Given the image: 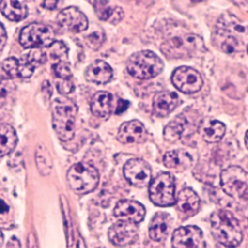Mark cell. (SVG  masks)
I'll return each instance as SVG.
<instances>
[{"mask_svg":"<svg viewBox=\"0 0 248 248\" xmlns=\"http://www.w3.org/2000/svg\"><path fill=\"white\" fill-rule=\"evenodd\" d=\"M212 234L215 239L229 248L237 247L243 239V233L237 219L228 210H219L210 217Z\"/></svg>","mask_w":248,"mask_h":248,"instance_id":"1","label":"cell"},{"mask_svg":"<svg viewBox=\"0 0 248 248\" xmlns=\"http://www.w3.org/2000/svg\"><path fill=\"white\" fill-rule=\"evenodd\" d=\"M57 89L59 93L62 95H67L74 90V84L71 79H62L61 82L57 83Z\"/></svg>","mask_w":248,"mask_h":248,"instance_id":"36","label":"cell"},{"mask_svg":"<svg viewBox=\"0 0 248 248\" xmlns=\"http://www.w3.org/2000/svg\"><path fill=\"white\" fill-rule=\"evenodd\" d=\"M175 204L178 211L185 216L191 217L198 212L200 200L197 193L191 188H185L175 197Z\"/></svg>","mask_w":248,"mask_h":248,"instance_id":"20","label":"cell"},{"mask_svg":"<svg viewBox=\"0 0 248 248\" xmlns=\"http://www.w3.org/2000/svg\"><path fill=\"white\" fill-rule=\"evenodd\" d=\"M61 206H62V214H63L67 246L70 247L72 246L74 242L73 226H72V218H71L70 212H69V204L66 197L63 195L61 196Z\"/></svg>","mask_w":248,"mask_h":248,"instance_id":"30","label":"cell"},{"mask_svg":"<svg viewBox=\"0 0 248 248\" xmlns=\"http://www.w3.org/2000/svg\"><path fill=\"white\" fill-rule=\"evenodd\" d=\"M114 214L120 220L140 223L146 216V209L139 202L123 200L117 203L114 209Z\"/></svg>","mask_w":248,"mask_h":248,"instance_id":"17","label":"cell"},{"mask_svg":"<svg viewBox=\"0 0 248 248\" xmlns=\"http://www.w3.org/2000/svg\"><path fill=\"white\" fill-rule=\"evenodd\" d=\"M245 146H246L247 149H248V131H246V133H245Z\"/></svg>","mask_w":248,"mask_h":248,"instance_id":"44","label":"cell"},{"mask_svg":"<svg viewBox=\"0 0 248 248\" xmlns=\"http://www.w3.org/2000/svg\"><path fill=\"white\" fill-rule=\"evenodd\" d=\"M216 35L220 48L227 54L241 52L246 47L247 26L233 16L219 21Z\"/></svg>","mask_w":248,"mask_h":248,"instance_id":"3","label":"cell"},{"mask_svg":"<svg viewBox=\"0 0 248 248\" xmlns=\"http://www.w3.org/2000/svg\"><path fill=\"white\" fill-rule=\"evenodd\" d=\"M7 40H8V37H7L5 27L0 23V51H2L5 47L7 43Z\"/></svg>","mask_w":248,"mask_h":248,"instance_id":"37","label":"cell"},{"mask_svg":"<svg viewBox=\"0 0 248 248\" xmlns=\"http://www.w3.org/2000/svg\"><path fill=\"white\" fill-rule=\"evenodd\" d=\"M16 91L15 84L9 79L0 82V107L5 104L8 98Z\"/></svg>","mask_w":248,"mask_h":248,"instance_id":"32","label":"cell"},{"mask_svg":"<svg viewBox=\"0 0 248 248\" xmlns=\"http://www.w3.org/2000/svg\"><path fill=\"white\" fill-rule=\"evenodd\" d=\"M127 72L133 78L149 79L162 73L165 65L162 59L151 50L136 52L129 57L126 63Z\"/></svg>","mask_w":248,"mask_h":248,"instance_id":"4","label":"cell"},{"mask_svg":"<svg viewBox=\"0 0 248 248\" xmlns=\"http://www.w3.org/2000/svg\"><path fill=\"white\" fill-rule=\"evenodd\" d=\"M18 142L16 132L8 124H0V158L14 151Z\"/></svg>","mask_w":248,"mask_h":248,"instance_id":"28","label":"cell"},{"mask_svg":"<svg viewBox=\"0 0 248 248\" xmlns=\"http://www.w3.org/2000/svg\"><path fill=\"white\" fill-rule=\"evenodd\" d=\"M104 40H105V34L104 30L101 28L92 31L85 38L87 45L89 46L90 48L94 50L99 49L104 43Z\"/></svg>","mask_w":248,"mask_h":248,"instance_id":"31","label":"cell"},{"mask_svg":"<svg viewBox=\"0 0 248 248\" xmlns=\"http://www.w3.org/2000/svg\"><path fill=\"white\" fill-rule=\"evenodd\" d=\"M112 77V69L107 62L103 60H96L93 62L85 72V78L87 81L96 85L108 83Z\"/></svg>","mask_w":248,"mask_h":248,"instance_id":"22","label":"cell"},{"mask_svg":"<svg viewBox=\"0 0 248 248\" xmlns=\"http://www.w3.org/2000/svg\"><path fill=\"white\" fill-rule=\"evenodd\" d=\"M43 91L47 93V96L50 98L52 95V87L48 81H45L43 85Z\"/></svg>","mask_w":248,"mask_h":248,"instance_id":"41","label":"cell"},{"mask_svg":"<svg viewBox=\"0 0 248 248\" xmlns=\"http://www.w3.org/2000/svg\"><path fill=\"white\" fill-rule=\"evenodd\" d=\"M36 162L39 172L41 175H47L50 173L53 167L51 157L48 151L43 145H40L37 148L36 152Z\"/></svg>","mask_w":248,"mask_h":248,"instance_id":"29","label":"cell"},{"mask_svg":"<svg viewBox=\"0 0 248 248\" xmlns=\"http://www.w3.org/2000/svg\"><path fill=\"white\" fill-rule=\"evenodd\" d=\"M204 50L202 39L192 33L178 34L167 39L162 47L166 56L172 58L192 57L198 52Z\"/></svg>","mask_w":248,"mask_h":248,"instance_id":"6","label":"cell"},{"mask_svg":"<svg viewBox=\"0 0 248 248\" xmlns=\"http://www.w3.org/2000/svg\"><path fill=\"white\" fill-rule=\"evenodd\" d=\"M78 110L76 104L66 97L56 98L52 103L53 127L63 141H69L75 136Z\"/></svg>","mask_w":248,"mask_h":248,"instance_id":"2","label":"cell"},{"mask_svg":"<svg viewBox=\"0 0 248 248\" xmlns=\"http://www.w3.org/2000/svg\"><path fill=\"white\" fill-rule=\"evenodd\" d=\"M53 72L57 78H60L61 79H71L72 77V72L69 69L66 62L62 61L59 63L53 66Z\"/></svg>","mask_w":248,"mask_h":248,"instance_id":"33","label":"cell"},{"mask_svg":"<svg viewBox=\"0 0 248 248\" xmlns=\"http://www.w3.org/2000/svg\"><path fill=\"white\" fill-rule=\"evenodd\" d=\"M193 159L189 153L184 149H179L167 152L163 157V163L168 169L184 171L192 165Z\"/></svg>","mask_w":248,"mask_h":248,"instance_id":"24","label":"cell"},{"mask_svg":"<svg viewBox=\"0 0 248 248\" xmlns=\"http://www.w3.org/2000/svg\"><path fill=\"white\" fill-rule=\"evenodd\" d=\"M4 243V236L2 232L0 231V248H2Z\"/></svg>","mask_w":248,"mask_h":248,"instance_id":"43","label":"cell"},{"mask_svg":"<svg viewBox=\"0 0 248 248\" xmlns=\"http://www.w3.org/2000/svg\"><path fill=\"white\" fill-rule=\"evenodd\" d=\"M46 61V55L41 51H32L18 59L17 78L27 79L31 78L36 68L43 64Z\"/></svg>","mask_w":248,"mask_h":248,"instance_id":"21","label":"cell"},{"mask_svg":"<svg viewBox=\"0 0 248 248\" xmlns=\"http://www.w3.org/2000/svg\"><path fill=\"white\" fill-rule=\"evenodd\" d=\"M9 211V207L4 200H0V215L6 214Z\"/></svg>","mask_w":248,"mask_h":248,"instance_id":"42","label":"cell"},{"mask_svg":"<svg viewBox=\"0 0 248 248\" xmlns=\"http://www.w3.org/2000/svg\"><path fill=\"white\" fill-rule=\"evenodd\" d=\"M93 3L95 14L101 21H110L115 25L124 16L123 9L120 7L111 5L108 1H95Z\"/></svg>","mask_w":248,"mask_h":248,"instance_id":"25","label":"cell"},{"mask_svg":"<svg viewBox=\"0 0 248 248\" xmlns=\"http://www.w3.org/2000/svg\"><path fill=\"white\" fill-rule=\"evenodd\" d=\"M202 139L207 143H213L220 141L226 133V126L218 120H208L201 123L200 128Z\"/></svg>","mask_w":248,"mask_h":248,"instance_id":"27","label":"cell"},{"mask_svg":"<svg viewBox=\"0 0 248 248\" xmlns=\"http://www.w3.org/2000/svg\"><path fill=\"white\" fill-rule=\"evenodd\" d=\"M147 136V131L143 123L137 120L123 123L117 133V139L123 144L144 143Z\"/></svg>","mask_w":248,"mask_h":248,"instance_id":"16","label":"cell"},{"mask_svg":"<svg viewBox=\"0 0 248 248\" xmlns=\"http://www.w3.org/2000/svg\"><path fill=\"white\" fill-rule=\"evenodd\" d=\"M248 173L239 166H231L220 174V186L225 193L233 198L247 197Z\"/></svg>","mask_w":248,"mask_h":248,"instance_id":"10","label":"cell"},{"mask_svg":"<svg viewBox=\"0 0 248 248\" xmlns=\"http://www.w3.org/2000/svg\"><path fill=\"white\" fill-rule=\"evenodd\" d=\"M55 39L56 33L51 27L33 23L21 30L19 42L25 49L43 48L50 47Z\"/></svg>","mask_w":248,"mask_h":248,"instance_id":"9","label":"cell"},{"mask_svg":"<svg viewBox=\"0 0 248 248\" xmlns=\"http://www.w3.org/2000/svg\"><path fill=\"white\" fill-rule=\"evenodd\" d=\"M98 170L85 162H79L71 167L67 172L69 186L78 194H85L95 189L99 183Z\"/></svg>","mask_w":248,"mask_h":248,"instance_id":"5","label":"cell"},{"mask_svg":"<svg viewBox=\"0 0 248 248\" xmlns=\"http://www.w3.org/2000/svg\"><path fill=\"white\" fill-rule=\"evenodd\" d=\"M123 172L127 181L137 188H143L152 181V168L143 159H132L127 161Z\"/></svg>","mask_w":248,"mask_h":248,"instance_id":"12","label":"cell"},{"mask_svg":"<svg viewBox=\"0 0 248 248\" xmlns=\"http://www.w3.org/2000/svg\"><path fill=\"white\" fill-rule=\"evenodd\" d=\"M130 104L128 101L123 99L119 100L117 109H116L115 111L116 114H120L124 112L128 108V107H130Z\"/></svg>","mask_w":248,"mask_h":248,"instance_id":"38","label":"cell"},{"mask_svg":"<svg viewBox=\"0 0 248 248\" xmlns=\"http://www.w3.org/2000/svg\"><path fill=\"white\" fill-rule=\"evenodd\" d=\"M172 226V218L170 215L164 212L155 214L151 220L149 227V233L151 239L156 242L165 240Z\"/></svg>","mask_w":248,"mask_h":248,"instance_id":"19","label":"cell"},{"mask_svg":"<svg viewBox=\"0 0 248 248\" xmlns=\"http://www.w3.org/2000/svg\"><path fill=\"white\" fill-rule=\"evenodd\" d=\"M149 197L154 204L168 207L175 203V178L170 172L158 174L149 184Z\"/></svg>","mask_w":248,"mask_h":248,"instance_id":"8","label":"cell"},{"mask_svg":"<svg viewBox=\"0 0 248 248\" xmlns=\"http://www.w3.org/2000/svg\"><path fill=\"white\" fill-rule=\"evenodd\" d=\"M113 101L112 94L107 91H98L91 99V111L94 115L100 118H108L112 111Z\"/></svg>","mask_w":248,"mask_h":248,"instance_id":"23","label":"cell"},{"mask_svg":"<svg viewBox=\"0 0 248 248\" xmlns=\"http://www.w3.org/2000/svg\"><path fill=\"white\" fill-rule=\"evenodd\" d=\"M176 89L185 94H194L202 88V78L200 72L188 66H180L172 72L171 78Z\"/></svg>","mask_w":248,"mask_h":248,"instance_id":"11","label":"cell"},{"mask_svg":"<svg viewBox=\"0 0 248 248\" xmlns=\"http://www.w3.org/2000/svg\"><path fill=\"white\" fill-rule=\"evenodd\" d=\"M181 104L178 94L171 91H162L155 95L153 99V110L159 117H168Z\"/></svg>","mask_w":248,"mask_h":248,"instance_id":"18","label":"cell"},{"mask_svg":"<svg viewBox=\"0 0 248 248\" xmlns=\"http://www.w3.org/2000/svg\"><path fill=\"white\" fill-rule=\"evenodd\" d=\"M200 116L192 110H186L174 117L164 130V138L168 141H176L194 134L200 128Z\"/></svg>","mask_w":248,"mask_h":248,"instance_id":"7","label":"cell"},{"mask_svg":"<svg viewBox=\"0 0 248 248\" xmlns=\"http://www.w3.org/2000/svg\"><path fill=\"white\" fill-rule=\"evenodd\" d=\"M59 25L74 33H80L88 28V20L83 13L75 7H69L59 13Z\"/></svg>","mask_w":248,"mask_h":248,"instance_id":"15","label":"cell"},{"mask_svg":"<svg viewBox=\"0 0 248 248\" xmlns=\"http://www.w3.org/2000/svg\"><path fill=\"white\" fill-rule=\"evenodd\" d=\"M51 47V56L55 59H67L68 49L66 45L62 42H56L53 43Z\"/></svg>","mask_w":248,"mask_h":248,"instance_id":"34","label":"cell"},{"mask_svg":"<svg viewBox=\"0 0 248 248\" xmlns=\"http://www.w3.org/2000/svg\"><path fill=\"white\" fill-rule=\"evenodd\" d=\"M59 1H52V0H48V1H44L43 2V4H42V6L43 8H46V9L50 10H55L56 8H57L58 4L59 3Z\"/></svg>","mask_w":248,"mask_h":248,"instance_id":"39","label":"cell"},{"mask_svg":"<svg viewBox=\"0 0 248 248\" xmlns=\"http://www.w3.org/2000/svg\"><path fill=\"white\" fill-rule=\"evenodd\" d=\"M18 59L15 57L8 58L5 59L2 63L4 71L12 78H17Z\"/></svg>","mask_w":248,"mask_h":248,"instance_id":"35","label":"cell"},{"mask_svg":"<svg viewBox=\"0 0 248 248\" xmlns=\"http://www.w3.org/2000/svg\"><path fill=\"white\" fill-rule=\"evenodd\" d=\"M0 11L4 16L16 22L25 19L28 14V8L25 4L12 0H4L0 2Z\"/></svg>","mask_w":248,"mask_h":248,"instance_id":"26","label":"cell"},{"mask_svg":"<svg viewBox=\"0 0 248 248\" xmlns=\"http://www.w3.org/2000/svg\"><path fill=\"white\" fill-rule=\"evenodd\" d=\"M28 248H38L37 239L33 233H30L28 237Z\"/></svg>","mask_w":248,"mask_h":248,"instance_id":"40","label":"cell"},{"mask_svg":"<svg viewBox=\"0 0 248 248\" xmlns=\"http://www.w3.org/2000/svg\"><path fill=\"white\" fill-rule=\"evenodd\" d=\"M138 230L136 223L120 220L110 227L108 238L117 246H127L137 239Z\"/></svg>","mask_w":248,"mask_h":248,"instance_id":"14","label":"cell"},{"mask_svg":"<svg viewBox=\"0 0 248 248\" xmlns=\"http://www.w3.org/2000/svg\"><path fill=\"white\" fill-rule=\"evenodd\" d=\"M204 236L200 228L195 226L180 227L173 232L172 246L173 248H202Z\"/></svg>","mask_w":248,"mask_h":248,"instance_id":"13","label":"cell"}]
</instances>
